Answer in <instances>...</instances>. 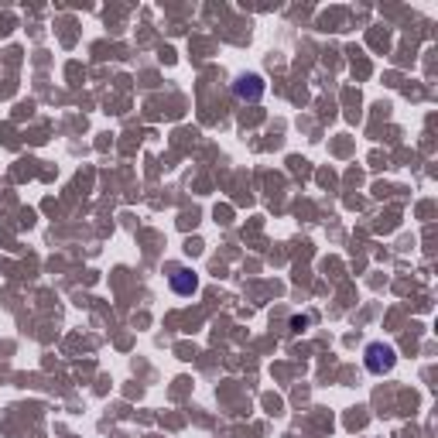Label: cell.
<instances>
[{"instance_id":"6da1fadb","label":"cell","mask_w":438,"mask_h":438,"mask_svg":"<svg viewBox=\"0 0 438 438\" xmlns=\"http://www.w3.org/2000/svg\"><path fill=\"white\" fill-rule=\"evenodd\" d=\"M363 363H366V370H370L373 377H384V373L394 370L397 353H394V346H387V342H370V346L363 349Z\"/></svg>"},{"instance_id":"7a4b0ae2","label":"cell","mask_w":438,"mask_h":438,"mask_svg":"<svg viewBox=\"0 0 438 438\" xmlns=\"http://www.w3.org/2000/svg\"><path fill=\"white\" fill-rule=\"evenodd\" d=\"M233 93H236V100H247V103H257L260 96H264V79L260 76H240L233 82Z\"/></svg>"},{"instance_id":"3957f363","label":"cell","mask_w":438,"mask_h":438,"mask_svg":"<svg viewBox=\"0 0 438 438\" xmlns=\"http://www.w3.org/2000/svg\"><path fill=\"white\" fill-rule=\"evenodd\" d=\"M168 284H172V291L181 295V298H188V295L199 291V278H195V271H188V267H175L172 278H168Z\"/></svg>"}]
</instances>
